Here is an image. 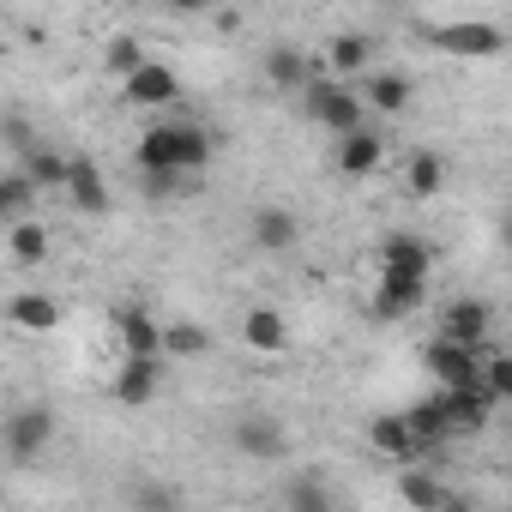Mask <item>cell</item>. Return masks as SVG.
<instances>
[{
  "label": "cell",
  "instance_id": "cell-1",
  "mask_svg": "<svg viewBox=\"0 0 512 512\" xmlns=\"http://www.w3.org/2000/svg\"><path fill=\"white\" fill-rule=\"evenodd\" d=\"M133 157H139V175H187L211 157V133L193 121H169V127H151Z\"/></svg>",
  "mask_w": 512,
  "mask_h": 512
},
{
  "label": "cell",
  "instance_id": "cell-2",
  "mask_svg": "<svg viewBox=\"0 0 512 512\" xmlns=\"http://www.w3.org/2000/svg\"><path fill=\"white\" fill-rule=\"evenodd\" d=\"M308 115H314L320 127H332L338 139L362 133V97H356L344 79H320V85H308Z\"/></svg>",
  "mask_w": 512,
  "mask_h": 512
},
{
  "label": "cell",
  "instance_id": "cell-3",
  "mask_svg": "<svg viewBox=\"0 0 512 512\" xmlns=\"http://www.w3.org/2000/svg\"><path fill=\"white\" fill-rule=\"evenodd\" d=\"M422 362H428V374H434L440 392H470V386H482V356L464 350V344H452V338H434V344L422 350Z\"/></svg>",
  "mask_w": 512,
  "mask_h": 512
},
{
  "label": "cell",
  "instance_id": "cell-4",
  "mask_svg": "<svg viewBox=\"0 0 512 512\" xmlns=\"http://www.w3.org/2000/svg\"><path fill=\"white\" fill-rule=\"evenodd\" d=\"M55 410L49 404H19L13 416H7V458L13 464H31L37 452H49V440H55Z\"/></svg>",
  "mask_w": 512,
  "mask_h": 512
},
{
  "label": "cell",
  "instance_id": "cell-5",
  "mask_svg": "<svg viewBox=\"0 0 512 512\" xmlns=\"http://www.w3.org/2000/svg\"><path fill=\"white\" fill-rule=\"evenodd\" d=\"M229 446H235L241 458L278 464V458L290 452V434H284V422H278V416H235V428H229Z\"/></svg>",
  "mask_w": 512,
  "mask_h": 512
},
{
  "label": "cell",
  "instance_id": "cell-6",
  "mask_svg": "<svg viewBox=\"0 0 512 512\" xmlns=\"http://www.w3.org/2000/svg\"><path fill=\"white\" fill-rule=\"evenodd\" d=\"M428 43L446 49V55H500L506 49V31L500 25H482V19H458V25H428Z\"/></svg>",
  "mask_w": 512,
  "mask_h": 512
},
{
  "label": "cell",
  "instance_id": "cell-7",
  "mask_svg": "<svg viewBox=\"0 0 512 512\" xmlns=\"http://www.w3.org/2000/svg\"><path fill=\"white\" fill-rule=\"evenodd\" d=\"M428 266H434V247L422 241V235H386L380 241V272H392V278H428Z\"/></svg>",
  "mask_w": 512,
  "mask_h": 512
},
{
  "label": "cell",
  "instance_id": "cell-8",
  "mask_svg": "<svg viewBox=\"0 0 512 512\" xmlns=\"http://www.w3.org/2000/svg\"><path fill=\"white\" fill-rule=\"evenodd\" d=\"M247 235H253V247H260V253H290L296 235H302V223L284 205H260V211H253V223H247Z\"/></svg>",
  "mask_w": 512,
  "mask_h": 512
},
{
  "label": "cell",
  "instance_id": "cell-9",
  "mask_svg": "<svg viewBox=\"0 0 512 512\" xmlns=\"http://www.w3.org/2000/svg\"><path fill=\"white\" fill-rule=\"evenodd\" d=\"M488 326H494V308L464 296V302H452V308H446V320H440V338H452V344H464V350H482Z\"/></svg>",
  "mask_w": 512,
  "mask_h": 512
},
{
  "label": "cell",
  "instance_id": "cell-10",
  "mask_svg": "<svg viewBox=\"0 0 512 512\" xmlns=\"http://www.w3.org/2000/svg\"><path fill=\"white\" fill-rule=\"evenodd\" d=\"M422 296H428V278H392V272H380L374 314H380V320H404V314L422 308Z\"/></svg>",
  "mask_w": 512,
  "mask_h": 512
},
{
  "label": "cell",
  "instance_id": "cell-11",
  "mask_svg": "<svg viewBox=\"0 0 512 512\" xmlns=\"http://www.w3.org/2000/svg\"><path fill=\"white\" fill-rule=\"evenodd\" d=\"M157 386H163V362L157 356H127L121 374H115V398L121 404H151Z\"/></svg>",
  "mask_w": 512,
  "mask_h": 512
},
{
  "label": "cell",
  "instance_id": "cell-12",
  "mask_svg": "<svg viewBox=\"0 0 512 512\" xmlns=\"http://www.w3.org/2000/svg\"><path fill=\"white\" fill-rule=\"evenodd\" d=\"M440 404H446L452 434H482V428L494 422V398H488L482 386H470V392H440Z\"/></svg>",
  "mask_w": 512,
  "mask_h": 512
},
{
  "label": "cell",
  "instance_id": "cell-13",
  "mask_svg": "<svg viewBox=\"0 0 512 512\" xmlns=\"http://www.w3.org/2000/svg\"><path fill=\"white\" fill-rule=\"evenodd\" d=\"M127 97H133L139 109H157V103H175V97H181V79H175L163 61H145V67L127 79Z\"/></svg>",
  "mask_w": 512,
  "mask_h": 512
},
{
  "label": "cell",
  "instance_id": "cell-14",
  "mask_svg": "<svg viewBox=\"0 0 512 512\" xmlns=\"http://www.w3.org/2000/svg\"><path fill=\"white\" fill-rule=\"evenodd\" d=\"M241 344H247V350H260V356L284 350V344H290L284 314H278V308H253V314H241Z\"/></svg>",
  "mask_w": 512,
  "mask_h": 512
},
{
  "label": "cell",
  "instance_id": "cell-15",
  "mask_svg": "<svg viewBox=\"0 0 512 512\" xmlns=\"http://www.w3.org/2000/svg\"><path fill=\"white\" fill-rule=\"evenodd\" d=\"M380 163H386V139H380V133L362 127V133L338 139V169H344V175H374Z\"/></svg>",
  "mask_w": 512,
  "mask_h": 512
},
{
  "label": "cell",
  "instance_id": "cell-16",
  "mask_svg": "<svg viewBox=\"0 0 512 512\" xmlns=\"http://www.w3.org/2000/svg\"><path fill=\"white\" fill-rule=\"evenodd\" d=\"M266 79L278 85V91H302L308 97V55L302 49H290V43H278V49H266Z\"/></svg>",
  "mask_w": 512,
  "mask_h": 512
},
{
  "label": "cell",
  "instance_id": "cell-17",
  "mask_svg": "<svg viewBox=\"0 0 512 512\" xmlns=\"http://www.w3.org/2000/svg\"><path fill=\"white\" fill-rule=\"evenodd\" d=\"M163 338H169V326H157L145 308H127V314H121V344H127V356H163Z\"/></svg>",
  "mask_w": 512,
  "mask_h": 512
},
{
  "label": "cell",
  "instance_id": "cell-18",
  "mask_svg": "<svg viewBox=\"0 0 512 512\" xmlns=\"http://www.w3.org/2000/svg\"><path fill=\"white\" fill-rule=\"evenodd\" d=\"M398 494H404L410 512H446V500H452V488L440 476H428V470H404L398 476Z\"/></svg>",
  "mask_w": 512,
  "mask_h": 512
},
{
  "label": "cell",
  "instance_id": "cell-19",
  "mask_svg": "<svg viewBox=\"0 0 512 512\" xmlns=\"http://www.w3.org/2000/svg\"><path fill=\"white\" fill-rule=\"evenodd\" d=\"M67 199H73V211H103V205H109V187H103V175H97V163H91V157H73Z\"/></svg>",
  "mask_w": 512,
  "mask_h": 512
},
{
  "label": "cell",
  "instance_id": "cell-20",
  "mask_svg": "<svg viewBox=\"0 0 512 512\" xmlns=\"http://www.w3.org/2000/svg\"><path fill=\"white\" fill-rule=\"evenodd\" d=\"M368 440H374V452H386V458H416V452H422L416 434H410V416H374Z\"/></svg>",
  "mask_w": 512,
  "mask_h": 512
},
{
  "label": "cell",
  "instance_id": "cell-21",
  "mask_svg": "<svg viewBox=\"0 0 512 512\" xmlns=\"http://www.w3.org/2000/svg\"><path fill=\"white\" fill-rule=\"evenodd\" d=\"M368 55H374V43L362 37V31H338L332 43H326V67L344 79V73H362L368 67Z\"/></svg>",
  "mask_w": 512,
  "mask_h": 512
},
{
  "label": "cell",
  "instance_id": "cell-22",
  "mask_svg": "<svg viewBox=\"0 0 512 512\" xmlns=\"http://www.w3.org/2000/svg\"><path fill=\"white\" fill-rule=\"evenodd\" d=\"M404 416H410V434H416L422 452H434L440 440H452V422H446V404H440V398H428V404H416V410H404Z\"/></svg>",
  "mask_w": 512,
  "mask_h": 512
},
{
  "label": "cell",
  "instance_id": "cell-23",
  "mask_svg": "<svg viewBox=\"0 0 512 512\" xmlns=\"http://www.w3.org/2000/svg\"><path fill=\"white\" fill-rule=\"evenodd\" d=\"M7 320H13L19 332H49V326L61 320V308H55L49 296H37V290H25V296H13V308H7Z\"/></svg>",
  "mask_w": 512,
  "mask_h": 512
},
{
  "label": "cell",
  "instance_id": "cell-24",
  "mask_svg": "<svg viewBox=\"0 0 512 512\" xmlns=\"http://www.w3.org/2000/svg\"><path fill=\"white\" fill-rule=\"evenodd\" d=\"M127 500H133V512H181V494H175V482H163V476H133Z\"/></svg>",
  "mask_w": 512,
  "mask_h": 512
},
{
  "label": "cell",
  "instance_id": "cell-25",
  "mask_svg": "<svg viewBox=\"0 0 512 512\" xmlns=\"http://www.w3.org/2000/svg\"><path fill=\"white\" fill-rule=\"evenodd\" d=\"M7 247H13V260H19V266H43V260H49V229L25 217V223L7 229Z\"/></svg>",
  "mask_w": 512,
  "mask_h": 512
},
{
  "label": "cell",
  "instance_id": "cell-26",
  "mask_svg": "<svg viewBox=\"0 0 512 512\" xmlns=\"http://www.w3.org/2000/svg\"><path fill=\"white\" fill-rule=\"evenodd\" d=\"M362 97H368L380 115H404V109H410V79H404V73H374Z\"/></svg>",
  "mask_w": 512,
  "mask_h": 512
},
{
  "label": "cell",
  "instance_id": "cell-27",
  "mask_svg": "<svg viewBox=\"0 0 512 512\" xmlns=\"http://www.w3.org/2000/svg\"><path fill=\"white\" fill-rule=\"evenodd\" d=\"M25 175H31L37 187H61V193H67V175H73V157H61L55 145H37V151L25 157Z\"/></svg>",
  "mask_w": 512,
  "mask_h": 512
},
{
  "label": "cell",
  "instance_id": "cell-28",
  "mask_svg": "<svg viewBox=\"0 0 512 512\" xmlns=\"http://www.w3.org/2000/svg\"><path fill=\"white\" fill-rule=\"evenodd\" d=\"M284 512H338L320 476H290L284 482Z\"/></svg>",
  "mask_w": 512,
  "mask_h": 512
},
{
  "label": "cell",
  "instance_id": "cell-29",
  "mask_svg": "<svg viewBox=\"0 0 512 512\" xmlns=\"http://www.w3.org/2000/svg\"><path fill=\"white\" fill-rule=\"evenodd\" d=\"M31 193H37V181H31L25 169L0 175V217H7V229H13V223H25V211H31Z\"/></svg>",
  "mask_w": 512,
  "mask_h": 512
},
{
  "label": "cell",
  "instance_id": "cell-30",
  "mask_svg": "<svg viewBox=\"0 0 512 512\" xmlns=\"http://www.w3.org/2000/svg\"><path fill=\"white\" fill-rule=\"evenodd\" d=\"M404 181H410V193H416V199H434V193L446 187V157H440V151H416Z\"/></svg>",
  "mask_w": 512,
  "mask_h": 512
},
{
  "label": "cell",
  "instance_id": "cell-31",
  "mask_svg": "<svg viewBox=\"0 0 512 512\" xmlns=\"http://www.w3.org/2000/svg\"><path fill=\"white\" fill-rule=\"evenodd\" d=\"M163 350H169V356H205V350H211V332L193 326V320H175L169 338H163Z\"/></svg>",
  "mask_w": 512,
  "mask_h": 512
},
{
  "label": "cell",
  "instance_id": "cell-32",
  "mask_svg": "<svg viewBox=\"0 0 512 512\" xmlns=\"http://www.w3.org/2000/svg\"><path fill=\"white\" fill-rule=\"evenodd\" d=\"M482 392L494 404H512V356H488L482 362Z\"/></svg>",
  "mask_w": 512,
  "mask_h": 512
},
{
  "label": "cell",
  "instance_id": "cell-33",
  "mask_svg": "<svg viewBox=\"0 0 512 512\" xmlns=\"http://www.w3.org/2000/svg\"><path fill=\"white\" fill-rule=\"evenodd\" d=\"M109 67H115L121 79H133V73L145 67V49H139L133 37H115V43H109Z\"/></svg>",
  "mask_w": 512,
  "mask_h": 512
},
{
  "label": "cell",
  "instance_id": "cell-34",
  "mask_svg": "<svg viewBox=\"0 0 512 512\" xmlns=\"http://www.w3.org/2000/svg\"><path fill=\"white\" fill-rule=\"evenodd\" d=\"M446 512H476V506H470V500H458V494H452V500H446Z\"/></svg>",
  "mask_w": 512,
  "mask_h": 512
},
{
  "label": "cell",
  "instance_id": "cell-35",
  "mask_svg": "<svg viewBox=\"0 0 512 512\" xmlns=\"http://www.w3.org/2000/svg\"><path fill=\"white\" fill-rule=\"evenodd\" d=\"M500 241H506V253H512V217H506V223H500Z\"/></svg>",
  "mask_w": 512,
  "mask_h": 512
}]
</instances>
